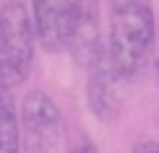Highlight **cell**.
<instances>
[{"label":"cell","instance_id":"6da1fadb","mask_svg":"<svg viewBox=\"0 0 159 153\" xmlns=\"http://www.w3.org/2000/svg\"><path fill=\"white\" fill-rule=\"evenodd\" d=\"M107 52L125 81L138 78L151 65L157 47V18L151 0H110Z\"/></svg>","mask_w":159,"mask_h":153},{"label":"cell","instance_id":"7a4b0ae2","mask_svg":"<svg viewBox=\"0 0 159 153\" xmlns=\"http://www.w3.org/2000/svg\"><path fill=\"white\" fill-rule=\"evenodd\" d=\"M37 34L24 0H11L0 23V88L13 91L26 83L34 65Z\"/></svg>","mask_w":159,"mask_h":153},{"label":"cell","instance_id":"3957f363","mask_svg":"<svg viewBox=\"0 0 159 153\" xmlns=\"http://www.w3.org/2000/svg\"><path fill=\"white\" fill-rule=\"evenodd\" d=\"M21 153H60L65 119L55 99L44 91H29L18 109Z\"/></svg>","mask_w":159,"mask_h":153},{"label":"cell","instance_id":"277c9868","mask_svg":"<svg viewBox=\"0 0 159 153\" xmlns=\"http://www.w3.org/2000/svg\"><path fill=\"white\" fill-rule=\"evenodd\" d=\"M86 106L99 122H115L125 104V86L128 81L115 68L107 44L99 52V57L86 68Z\"/></svg>","mask_w":159,"mask_h":153},{"label":"cell","instance_id":"5b68a950","mask_svg":"<svg viewBox=\"0 0 159 153\" xmlns=\"http://www.w3.org/2000/svg\"><path fill=\"white\" fill-rule=\"evenodd\" d=\"M84 0H31L29 13L34 23L37 44L50 55L68 49L78 16H81Z\"/></svg>","mask_w":159,"mask_h":153},{"label":"cell","instance_id":"8992f818","mask_svg":"<svg viewBox=\"0 0 159 153\" xmlns=\"http://www.w3.org/2000/svg\"><path fill=\"white\" fill-rule=\"evenodd\" d=\"M104 49V36H102V11H99V0H84L78 23L70 34L68 52L81 68H89Z\"/></svg>","mask_w":159,"mask_h":153},{"label":"cell","instance_id":"52a82bcc","mask_svg":"<svg viewBox=\"0 0 159 153\" xmlns=\"http://www.w3.org/2000/svg\"><path fill=\"white\" fill-rule=\"evenodd\" d=\"M0 153H21V122L11 91L0 88Z\"/></svg>","mask_w":159,"mask_h":153},{"label":"cell","instance_id":"ba28073f","mask_svg":"<svg viewBox=\"0 0 159 153\" xmlns=\"http://www.w3.org/2000/svg\"><path fill=\"white\" fill-rule=\"evenodd\" d=\"M133 153H159V140H151V138L149 140H138Z\"/></svg>","mask_w":159,"mask_h":153},{"label":"cell","instance_id":"9c48e42d","mask_svg":"<svg viewBox=\"0 0 159 153\" xmlns=\"http://www.w3.org/2000/svg\"><path fill=\"white\" fill-rule=\"evenodd\" d=\"M70 153H99V148H97V145L91 143V140H81V143H78Z\"/></svg>","mask_w":159,"mask_h":153},{"label":"cell","instance_id":"30bf717a","mask_svg":"<svg viewBox=\"0 0 159 153\" xmlns=\"http://www.w3.org/2000/svg\"><path fill=\"white\" fill-rule=\"evenodd\" d=\"M151 68H154V75H157V81H159V44L154 47V55H151Z\"/></svg>","mask_w":159,"mask_h":153},{"label":"cell","instance_id":"8fae6325","mask_svg":"<svg viewBox=\"0 0 159 153\" xmlns=\"http://www.w3.org/2000/svg\"><path fill=\"white\" fill-rule=\"evenodd\" d=\"M8 5H11V0H0V23H3V18H5V11H8Z\"/></svg>","mask_w":159,"mask_h":153}]
</instances>
